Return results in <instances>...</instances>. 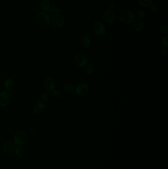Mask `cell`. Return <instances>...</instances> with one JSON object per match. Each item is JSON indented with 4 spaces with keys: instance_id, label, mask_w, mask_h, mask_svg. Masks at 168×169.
I'll return each mask as SVG.
<instances>
[{
    "instance_id": "obj_24",
    "label": "cell",
    "mask_w": 168,
    "mask_h": 169,
    "mask_svg": "<svg viewBox=\"0 0 168 169\" xmlns=\"http://www.w3.org/2000/svg\"><path fill=\"white\" fill-rule=\"evenodd\" d=\"M50 99V94L48 92L44 93L42 95V99L43 102H48Z\"/></svg>"
},
{
    "instance_id": "obj_28",
    "label": "cell",
    "mask_w": 168,
    "mask_h": 169,
    "mask_svg": "<svg viewBox=\"0 0 168 169\" xmlns=\"http://www.w3.org/2000/svg\"><path fill=\"white\" fill-rule=\"evenodd\" d=\"M161 54L162 55H166L167 53V48H164L161 49Z\"/></svg>"
},
{
    "instance_id": "obj_1",
    "label": "cell",
    "mask_w": 168,
    "mask_h": 169,
    "mask_svg": "<svg viewBox=\"0 0 168 169\" xmlns=\"http://www.w3.org/2000/svg\"><path fill=\"white\" fill-rule=\"evenodd\" d=\"M51 18L49 14L46 12H40L35 18V22L38 26L45 27L50 23Z\"/></svg>"
},
{
    "instance_id": "obj_2",
    "label": "cell",
    "mask_w": 168,
    "mask_h": 169,
    "mask_svg": "<svg viewBox=\"0 0 168 169\" xmlns=\"http://www.w3.org/2000/svg\"><path fill=\"white\" fill-rule=\"evenodd\" d=\"M119 18L122 22L125 24H130L135 18L134 14L129 10L125 9L122 11L119 15Z\"/></svg>"
},
{
    "instance_id": "obj_18",
    "label": "cell",
    "mask_w": 168,
    "mask_h": 169,
    "mask_svg": "<svg viewBox=\"0 0 168 169\" xmlns=\"http://www.w3.org/2000/svg\"><path fill=\"white\" fill-rule=\"evenodd\" d=\"M138 3L143 7H149L152 3V0H138Z\"/></svg>"
},
{
    "instance_id": "obj_20",
    "label": "cell",
    "mask_w": 168,
    "mask_h": 169,
    "mask_svg": "<svg viewBox=\"0 0 168 169\" xmlns=\"http://www.w3.org/2000/svg\"><path fill=\"white\" fill-rule=\"evenodd\" d=\"M145 15L146 14L143 11L139 10L136 12L135 14L134 15V16H135V17H136L137 19L140 20L141 18H143L145 17Z\"/></svg>"
},
{
    "instance_id": "obj_15",
    "label": "cell",
    "mask_w": 168,
    "mask_h": 169,
    "mask_svg": "<svg viewBox=\"0 0 168 169\" xmlns=\"http://www.w3.org/2000/svg\"><path fill=\"white\" fill-rule=\"evenodd\" d=\"M80 43L83 48H88L91 45V41L87 36H83L80 38Z\"/></svg>"
},
{
    "instance_id": "obj_19",
    "label": "cell",
    "mask_w": 168,
    "mask_h": 169,
    "mask_svg": "<svg viewBox=\"0 0 168 169\" xmlns=\"http://www.w3.org/2000/svg\"><path fill=\"white\" fill-rule=\"evenodd\" d=\"M64 90L67 93H72L74 91V87L71 84H66L64 85Z\"/></svg>"
},
{
    "instance_id": "obj_29",
    "label": "cell",
    "mask_w": 168,
    "mask_h": 169,
    "mask_svg": "<svg viewBox=\"0 0 168 169\" xmlns=\"http://www.w3.org/2000/svg\"><path fill=\"white\" fill-rule=\"evenodd\" d=\"M32 129L33 131L31 130V129H30V132H31V133L32 134H33V135H36V133H37V131H36L35 130H34L33 128H32Z\"/></svg>"
},
{
    "instance_id": "obj_3",
    "label": "cell",
    "mask_w": 168,
    "mask_h": 169,
    "mask_svg": "<svg viewBox=\"0 0 168 169\" xmlns=\"http://www.w3.org/2000/svg\"><path fill=\"white\" fill-rule=\"evenodd\" d=\"M27 134L23 131H18L14 136V142L17 145H23L27 142Z\"/></svg>"
},
{
    "instance_id": "obj_27",
    "label": "cell",
    "mask_w": 168,
    "mask_h": 169,
    "mask_svg": "<svg viewBox=\"0 0 168 169\" xmlns=\"http://www.w3.org/2000/svg\"><path fill=\"white\" fill-rule=\"evenodd\" d=\"M53 96L55 99H59L61 97V93L57 90L53 91Z\"/></svg>"
},
{
    "instance_id": "obj_25",
    "label": "cell",
    "mask_w": 168,
    "mask_h": 169,
    "mask_svg": "<svg viewBox=\"0 0 168 169\" xmlns=\"http://www.w3.org/2000/svg\"><path fill=\"white\" fill-rule=\"evenodd\" d=\"M162 45L164 48H167L168 46V36H166L162 39Z\"/></svg>"
},
{
    "instance_id": "obj_8",
    "label": "cell",
    "mask_w": 168,
    "mask_h": 169,
    "mask_svg": "<svg viewBox=\"0 0 168 169\" xmlns=\"http://www.w3.org/2000/svg\"><path fill=\"white\" fill-rule=\"evenodd\" d=\"M11 94L8 91H2L0 93V105L5 106L9 103Z\"/></svg>"
},
{
    "instance_id": "obj_17",
    "label": "cell",
    "mask_w": 168,
    "mask_h": 169,
    "mask_svg": "<svg viewBox=\"0 0 168 169\" xmlns=\"http://www.w3.org/2000/svg\"><path fill=\"white\" fill-rule=\"evenodd\" d=\"M15 151L16 154L19 157H23L25 155V150L21 146L17 147L15 148Z\"/></svg>"
},
{
    "instance_id": "obj_5",
    "label": "cell",
    "mask_w": 168,
    "mask_h": 169,
    "mask_svg": "<svg viewBox=\"0 0 168 169\" xmlns=\"http://www.w3.org/2000/svg\"><path fill=\"white\" fill-rule=\"evenodd\" d=\"M93 29L94 33L97 35H103L106 32V26L100 20H96L93 25Z\"/></svg>"
},
{
    "instance_id": "obj_9",
    "label": "cell",
    "mask_w": 168,
    "mask_h": 169,
    "mask_svg": "<svg viewBox=\"0 0 168 169\" xmlns=\"http://www.w3.org/2000/svg\"><path fill=\"white\" fill-rule=\"evenodd\" d=\"M103 18L106 22L111 24L115 21V15L112 10L107 9L103 13Z\"/></svg>"
},
{
    "instance_id": "obj_21",
    "label": "cell",
    "mask_w": 168,
    "mask_h": 169,
    "mask_svg": "<svg viewBox=\"0 0 168 169\" xmlns=\"http://www.w3.org/2000/svg\"><path fill=\"white\" fill-rule=\"evenodd\" d=\"M159 31L161 33H162V34L167 35L168 34V27L167 26L162 25L160 27H159Z\"/></svg>"
},
{
    "instance_id": "obj_4",
    "label": "cell",
    "mask_w": 168,
    "mask_h": 169,
    "mask_svg": "<svg viewBox=\"0 0 168 169\" xmlns=\"http://www.w3.org/2000/svg\"><path fill=\"white\" fill-rule=\"evenodd\" d=\"M50 22L52 25L54 27L60 28L64 25L65 22V18L61 14H55L51 18Z\"/></svg>"
},
{
    "instance_id": "obj_30",
    "label": "cell",
    "mask_w": 168,
    "mask_h": 169,
    "mask_svg": "<svg viewBox=\"0 0 168 169\" xmlns=\"http://www.w3.org/2000/svg\"><path fill=\"white\" fill-rule=\"evenodd\" d=\"M9 1H11V2H12V1H14V0H9Z\"/></svg>"
},
{
    "instance_id": "obj_22",
    "label": "cell",
    "mask_w": 168,
    "mask_h": 169,
    "mask_svg": "<svg viewBox=\"0 0 168 169\" xmlns=\"http://www.w3.org/2000/svg\"><path fill=\"white\" fill-rule=\"evenodd\" d=\"M93 71V67L91 64H88L85 67V72L87 75H89Z\"/></svg>"
},
{
    "instance_id": "obj_13",
    "label": "cell",
    "mask_w": 168,
    "mask_h": 169,
    "mask_svg": "<svg viewBox=\"0 0 168 169\" xmlns=\"http://www.w3.org/2000/svg\"><path fill=\"white\" fill-rule=\"evenodd\" d=\"M132 27L134 28V30H135L137 31H140L142 30L143 27V21L141 20H134L132 22Z\"/></svg>"
},
{
    "instance_id": "obj_11",
    "label": "cell",
    "mask_w": 168,
    "mask_h": 169,
    "mask_svg": "<svg viewBox=\"0 0 168 169\" xmlns=\"http://www.w3.org/2000/svg\"><path fill=\"white\" fill-rule=\"evenodd\" d=\"M17 147V144L12 141H9L5 144L4 146V150L7 153L12 152Z\"/></svg>"
},
{
    "instance_id": "obj_6",
    "label": "cell",
    "mask_w": 168,
    "mask_h": 169,
    "mask_svg": "<svg viewBox=\"0 0 168 169\" xmlns=\"http://www.w3.org/2000/svg\"><path fill=\"white\" fill-rule=\"evenodd\" d=\"M89 92V88L87 84H79V85H77L76 87V94L81 97H83L87 96Z\"/></svg>"
},
{
    "instance_id": "obj_7",
    "label": "cell",
    "mask_w": 168,
    "mask_h": 169,
    "mask_svg": "<svg viewBox=\"0 0 168 169\" xmlns=\"http://www.w3.org/2000/svg\"><path fill=\"white\" fill-rule=\"evenodd\" d=\"M74 61L77 66L82 67L87 65V59L84 54L79 53L75 56Z\"/></svg>"
},
{
    "instance_id": "obj_26",
    "label": "cell",
    "mask_w": 168,
    "mask_h": 169,
    "mask_svg": "<svg viewBox=\"0 0 168 169\" xmlns=\"http://www.w3.org/2000/svg\"><path fill=\"white\" fill-rule=\"evenodd\" d=\"M150 11L154 14H156L158 12V8L156 6V5L151 4L150 6Z\"/></svg>"
},
{
    "instance_id": "obj_10",
    "label": "cell",
    "mask_w": 168,
    "mask_h": 169,
    "mask_svg": "<svg viewBox=\"0 0 168 169\" xmlns=\"http://www.w3.org/2000/svg\"><path fill=\"white\" fill-rule=\"evenodd\" d=\"M43 87L48 91H53L55 88V82L51 78H47L43 82Z\"/></svg>"
},
{
    "instance_id": "obj_23",
    "label": "cell",
    "mask_w": 168,
    "mask_h": 169,
    "mask_svg": "<svg viewBox=\"0 0 168 169\" xmlns=\"http://www.w3.org/2000/svg\"><path fill=\"white\" fill-rule=\"evenodd\" d=\"M49 12L52 14H59L61 12V9L58 7H52L49 10Z\"/></svg>"
},
{
    "instance_id": "obj_14",
    "label": "cell",
    "mask_w": 168,
    "mask_h": 169,
    "mask_svg": "<svg viewBox=\"0 0 168 169\" xmlns=\"http://www.w3.org/2000/svg\"><path fill=\"white\" fill-rule=\"evenodd\" d=\"M40 7L43 12H48L50 9V3L48 0H43L40 3Z\"/></svg>"
},
{
    "instance_id": "obj_12",
    "label": "cell",
    "mask_w": 168,
    "mask_h": 169,
    "mask_svg": "<svg viewBox=\"0 0 168 169\" xmlns=\"http://www.w3.org/2000/svg\"><path fill=\"white\" fill-rule=\"evenodd\" d=\"M45 109V105L44 103L39 102L35 106L33 111L35 114H39L42 113Z\"/></svg>"
},
{
    "instance_id": "obj_16",
    "label": "cell",
    "mask_w": 168,
    "mask_h": 169,
    "mask_svg": "<svg viewBox=\"0 0 168 169\" xmlns=\"http://www.w3.org/2000/svg\"><path fill=\"white\" fill-rule=\"evenodd\" d=\"M5 87L8 91H10L11 90H12L14 87V83L13 80L11 78L7 79L5 82Z\"/></svg>"
}]
</instances>
